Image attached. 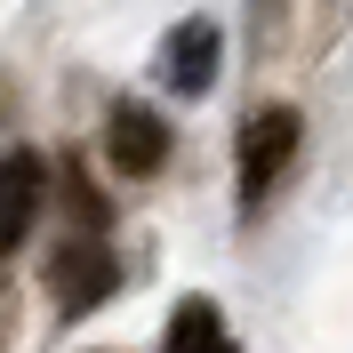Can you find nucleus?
<instances>
[{
	"label": "nucleus",
	"instance_id": "nucleus-5",
	"mask_svg": "<svg viewBox=\"0 0 353 353\" xmlns=\"http://www.w3.org/2000/svg\"><path fill=\"white\" fill-rule=\"evenodd\" d=\"M48 289H57V305H97L112 289V257H105V241H65L57 249V265H48Z\"/></svg>",
	"mask_w": 353,
	"mask_h": 353
},
{
	"label": "nucleus",
	"instance_id": "nucleus-6",
	"mask_svg": "<svg viewBox=\"0 0 353 353\" xmlns=\"http://www.w3.org/2000/svg\"><path fill=\"white\" fill-rule=\"evenodd\" d=\"M169 353H233V330H225V313L209 297H185L169 321Z\"/></svg>",
	"mask_w": 353,
	"mask_h": 353
},
{
	"label": "nucleus",
	"instance_id": "nucleus-3",
	"mask_svg": "<svg viewBox=\"0 0 353 353\" xmlns=\"http://www.w3.org/2000/svg\"><path fill=\"white\" fill-rule=\"evenodd\" d=\"M105 145H112V169L121 176H153L161 161H169V121L145 112V105H121L112 129H105Z\"/></svg>",
	"mask_w": 353,
	"mask_h": 353
},
{
	"label": "nucleus",
	"instance_id": "nucleus-4",
	"mask_svg": "<svg viewBox=\"0 0 353 353\" xmlns=\"http://www.w3.org/2000/svg\"><path fill=\"white\" fill-rule=\"evenodd\" d=\"M41 193H48V169L41 153H8L0 161V249H17L41 217Z\"/></svg>",
	"mask_w": 353,
	"mask_h": 353
},
{
	"label": "nucleus",
	"instance_id": "nucleus-1",
	"mask_svg": "<svg viewBox=\"0 0 353 353\" xmlns=\"http://www.w3.org/2000/svg\"><path fill=\"white\" fill-rule=\"evenodd\" d=\"M289 153H297V112H289V105H265L257 121L241 129V201H249V209H257L265 185L289 169Z\"/></svg>",
	"mask_w": 353,
	"mask_h": 353
},
{
	"label": "nucleus",
	"instance_id": "nucleus-2",
	"mask_svg": "<svg viewBox=\"0 0 353 353\" xmlns=\"http://www.w3.org/2000/svg\"><path fill=\"white\" fill-rule=\"evenodd\" d=\"M217 48H225V32L209 17H185L169 32V48H161V72H169V88L176 97H201V88L217 81Z\"/></svg>",
	"mask_w": 353,
	"mask_h": 353
}]
</instances>
